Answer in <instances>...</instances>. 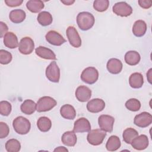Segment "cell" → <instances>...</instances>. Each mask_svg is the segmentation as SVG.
I'll use <instances>...</instances> for the list:
<instances>
[{
    "instance_id": "1",
    "label": "cell",
    "mask_w": 152,
    "mask_h": 152,
    "mask_svg": "<svg viewBox=\"0 0 152 152\" xmlns=\"http://www.w3.org/2000/svg\"><path fill=\"white\" fill-rule=\"evenodd\" d=\"M95 19L93 15L88 12H81L77 16V23L79 28L86 31L90 29L94 25Z\"/></svg>"
},
{
    "instance_id": "2",
    "label": "cell",
    "mask_w": 152,
    "mask_h": 152,
    "mask_svg": "<svg viewBox=\"0 0 152 152\" xmlns=\"http://www.w3.org/2000/svg\"><path fill=\"white\" fill-rule=\"evenodd\" d=\"M14 131L18 134L25 135L28 133L31 128L30 121L26 118L20 116L15 118L12 122Z\"/></svg>"
},
{
    "instance_id": "3",
    "label": "cell",
    "mask_w": 152,
    "mask_h": 152,
    "mask_svg": "<svg viewBox=\"0 0 152 152\" xmlns=\"http://www.w3.org/2000/svg\"><path fill=\"white\" fill-rule=\"evenodd\" d=\"M57 104L56 101L49 96L40 97L36 104V110L38 112H44L50 110Z\"/></svg>"
},
{
    "instance_id": "4",
    "label": "cell",
    "mask_w": 152,
    "mask_h": 152,
    "mask_svg": "<svg viewBox=\"0 0 152 152\" xmlns=\"http://www.w3.org/2000/svg\"><path fill=\"white\" fill-rule=\"evenodd\" d=\"M99 78V72L96 68L93 66H88L85 68L81 74V80L88 84L95 83Z\"/></svg>"
},
{
    "instance_id": "5",
    "label": "cell",
    "mask_w": 152,
    "mask_h": 152,
    "mask_svg": "<svg viewBox=\"0 0 152 152\" xmlns=\"http://www.w3.org/2000/svg\"><path fill=\"white\" fill-rule=\"evenodd\" d=\"M106 136V133L105 131L99 129H95L89 131L87 140L91 145H99L103 142Z\"/></svg>"
},
{
    "instance_id": "6",
    "label": "cell",
    "mask_w": 152,
    "mask_h": 152,
    "mask_svg": "<svg viewBox=\"0 0 152 152\" xmlns=\"http://www.w3.org/2000/svg\"><path fill=\"white\" fill-rule=\"evenodd\" d=\"M47 78L53 83H58L60 78V69L55 61L51 62L46 69Z\"/></svg>"
},
{
    "instance_id": "7",
    "label": "cell",
    "mask_w": 152,
    "mask_h": 152,
    "mask_svg": "<svg viewBox=\"0 0 152 152\" xmlns=\"http://www.w3.org/2000/svg\"><path fill=\"white\" fill-rule=\"evenodd\" d=\"M113 12L121 17H128L132 13V7L126 2H116L112 7Z\"/></svg>"
},
{
    "instance_id": "8",
    "label": "cell",
    "mask_w": 152,
    "mask_h": 152,
    "mask_svg": "<svg viewBox=\"0 0 152 152\" xmlns=\"http://www.w3.org/2000/svg\"><path fill=\"white\" fill-rule=\"evenodd\" d=\"M114 122V118L108 115H102L98 119V123L100 129L109 133L113 131Z\"/></svg>"
},
{
    "instance_id": "9",
    "label": "cell",
    "mask_w": 152,
    "mask_h": 152,
    "mask_svg": "<svg viewBox=\"0 0 152 152\" xmlns=\"http://www.w3.org/2000/svg\"><path fill=\"white\" fill-rule=\"evenodd\" d=\"M66 34L70 45L76 48H80L81 45V39L80 36L74 26H69L66 28Z\"/></svg>"
},
{
    "instance_id": "10",
    "label": "cell",
    "mask_w": 152,
    "mask_h": 152,
    "mask_svg": "<svg viewBox=\"0 0 152 152\" xmlns=\"http://www.w3.org/2000/svg\"><path fill=\"white\" fill-rule=\"evenodd\" d=\"M34 48V43L30 37H24L21 39L18 45V50L23 55H29Z\"/></svg>"
},
{
    "instance_id": "11",
    "label": "cell",
    "mask_w": 152,
    "mask_h": 152,
    "mask_svg": "<svg viewBox=\"0 0 152 152\" xmlns=\"http://www.w3.org/2000/svg\"><path fill=\"white\" fill-rule=\"evenodd\" d=\"M152 122L151 115L147 112H143L137 115L134 119L135 125L140 128H145L149 126Z\"/></svg>"
},
{
    "instance_id": "12",
    "label": "cell",
    "mask_w": 152,
    "mask_h": 152,
    "mask_svg": "<svg viewBox=\"0 0 152 152\" xmlns=\"http://www.w3.org/2000/svg\"><path fill=\"white\" fill-rule=\"evenodd\" d=\"M45 38L48 43L54 46H61L66 42V40L64 38V37L55 30L49 31L46 33Z\"/></svg>"
},
{
    "instance_id": "13",
    "label": "cell",
    "mask_w": 152,
    "mask_h": 152,
    "mask_svg": "<svg viewBox=\"0 0 152 152\" xmlns=\"http://www.w3.org/2000/svg\"><path fill=\"white\" fill-rule=\"evenodd\" d=\"M90 130V123L86 118H80L75 121L73 128V131L75 132H87Z\"/></svg>"
},
{
    "instance_id": "14",
    "label": "cell",
    "mask_w": 152,
    "mask_h": 152,
    "mask_svg": "<svg viewBox=\"0 0 152 152\" xmlns=\"http://www.w3.org/2000/svg\"><path fill=\"white\" fill-rule=\"evenodd\" d=\"M105 107V103L101 99H93L87 104V109L91 113H99Z\"/></svg>"
},
{
    "instance_id": "15",
    "label": "cell",
    "mask_w": 152,
    "mask_h": 152,
    "mask_svg": "<svg viewBox=\"0 0 152 152\" xmlns=\"http://www.w3.org/2000/svg\"><path fill=\"white\" fill-rule=\"evenodd\" d=\"M77 99L81 102H86L88 101L91 96V90L85 86H80L78 87L75 92Z\"/></svg>"
},
{
    "instance_id": "16",
    "label": "cell",
    "mask_w": 152,
    "mask_h": 152,
    "mask_svg": "<svg viewBox=\"0 0 152 152\" xmlns=\"http://www.w3.org/2000/svg\"><path fill=\"white\" fill-rule=\"evenodd\" d=\"M149 141L147 135L142 134L138 135L131 142L132 147L137 150H143L148 146Z\"/></svg>"
},
{
    "instance_id": "17",
    "label": "cell",
    "mask_w": 152,
    "mask_h": 152,
    "mask_svg": "<svg viewBox=\"0 0 152 152\" xmlns=\"http://www.w3.org/2000/svg\"><path fill=\"white\" fill-rule=\"evenodd\" d=\"M122 63L121 60L117 58L110 59L106 65L107 71L112 74H118L122 69Z\"/></svg>"
},
{
    "instance_id": "18",
    "label": "cell",
    "mask_w": 152,
    "mask_h": 152,
    "mask_svg": "<svg viewBox=\"0 0 152 152\" xmlns=\"http://www.w3.org/2000/svg\"><path fill=\"white\" fill-rule=\"evenodd\" d=\"M36 54L41 58L45 59H50V60H56V57L55 53L50 49L40 46L36 48L35 49Z\"/></svg>"
},
{
    "instance_id": "19",
    "label": "cell",
    "mask_w": 152,
    "mask_h": 152,
    "mask_svg": "<svg viewBox=\"0 0 152 152\" xmlns=\"http://www.w3.org/2000/svg\"><path fill=\"white\" fill-rule=\"evenodd\" d=\"M4 44L8 48H16L19 45L17 36L12 32H7L4 36Z\"/></svg>"
},
{
    "instance_id": "20",
    "label": "cell",
    "mask_w": 152,
    "mask_h": 152,
    "mask_svg": "<svg viewBox=\"0 0 152 152\" xmlns=\"http://www.w3.org/2000/svg\"><path fill=\"white\" fill-rule=\"evenodd\" d=\"M147 31V24L141 20L136 21L132 27V33L136 37L143 36Z\"/></svg>"
},
{
    "instance_id": "21",
    "label": "cell",
    "mask_w": 152,
    "mask_h": 152,
    "mask_svg": "<svg viewBox=\"0 0 152 152\" xmlns=\"http://www.w3.org/2000/svg\"><path fill=\"white\" fill-rule=\"evenodd\" d=\"M60 113L62 117L69 120L74 119L76 116V111L74 107L69 104H64L61 107Z\"/></svg>"
},
{
    "instance_id": "22",
    "label": "cell",
    "mask_w": 152,
    "mask_h": 152,
    "mask_svg": "<svg viewBox=\"0 0 152 152\" xmlns=\"http://www.w3.org/2000/svg\"><path fill=\"white\" fill-rule=\"evenodd\" d=\"M77 136L74 131H66L63 134L61 137L62 142L69 147H74L77 142Z\"/></svg>"
},
{
    "instance_id": "23",
    "label": "cell",
    "mask_w": 152,
    "mask_h": 152,
    "mask_svg": "<svg viewBox=\"0 0 152 152\" xmlns=\"http://www.w3.org/2000/svg\"><path fill=\"white\" fill-rule=\"evenodd\" d=\"M26 14L24 10L21 9H15L12 10L9 14L10 20L15 24L22 23L26 18Z\"/></svg>"
},
{
    "instance_id": "24",
    "label": "cell",
    "mask_w": 152,
    "mask_h": 152,
    "mask_svg": "<svg viewBox=\"0 0 152 152\" xmlns=\"http://www.w3.org/2000/svg\"><path fill=\"white\" fill-rule=\"evenodd\" d=\"M129 84L133 88H141L144 84L142 75L140 72H134L132 74L129 78Z\"/></svg>"
},
{
    "instance_id": "25",
    "label": "cell",
    "mask_w": 152,
    "mask_h": 152,
    "mask_svg": "<svg viewBox=\"0 0 152 152\" xmlns=\"http://www.w3.org/2000/svg\"><path fill=\"white\" fill-rule=\"evenodd\" d=\"M125 61L129 65H137L141 59V56L138 52L135 50L127 52L125 55Z\"/></svg>"
},
{
    "instance_id": "26",
    "label": "cell",
    "mask_w": 152,
    "mask_h": 152,
    "mask_svg": "<svg viewBox=\"0 0 152 152\" xmlns=\"http://www.w3.org/2000/svg\"><path fill=\"white\" fill-rule=\"evenodd\" d=\"M20 109L26 115H31L36 110V104L33 100L27 99L21 104Z\"/></svg>"
},
{
    "instance_id": "27",
    "label": "cell",
    "mask_w": 152,
    "mask_h": 152,
    "mask_svg": "<svg viewBox=\"0 0 152 152\" xmlns=\"http://www.w3.org/2000/svg\"><path fill=\"white\" fill-rule=\"evenodd\" d=\"M121 142L119 138L116 135H112L107 140L106 144V148L107 151H115L121 147Z\"/></svg>"
},
{
    "instance_id": "28",
    "label": "cell",
    "mask_w": 152,
    "mask_h": 152,
    "mask_svg": "<svg viewBox=\"0 0 152 152\" xmlns=\"http://www.w3.org/2000/svg\"><path fill=\"white\" fill-rule=\"evenodd\" d=\"M45 7L44 3L40 0H30L26 3L27 8L31 12L37 13Z\"/></svg>"
},
{
    "instance_id": "29",
    "label": "cell",
    "mask_w": 152,
    "mask_h": 152,
    "mask_svg": "<svg viewBox=\"0 0 152 152\" xmlns=\"http://www.w3.org/2000/svg\"><path fill=\"white\" fill-rule=\"evenodd\" d=\"M37 126L39 129L42 132H48L52 127V122L50 119L46 116L39 118L37 121Z\"/></svg>"
},
{
    "instance_id": "30",
    "label": "cell",
    "mask_w": 152,
    "mask_h": 152,
    "mask_svg": "<svg viewBox=\"0 0 152 152\" xmlns=\"http://www.w3.org/2000/svg\"><path fill=\"white\" fill-rule=\"evenodd\" d=\"M138 135V132L137 130L132 128H128L125 129L122 134L124 141L128 144H131L134 138Z\"/></svg>"
},
{
    "instance_id": "31",
    "label": "cell",
    "mask_w": 152,
    "mask_h": 152,
    "mask_svg": "<svg viewBox=\"0 0 152 152\" xmlns=\"http://www.w3.org/2000/svg\"><path fill=\"white\" fill-rule=\"evenodd\" d=\"M53 21V18L50 12L48 11H42L38 14L37 21L43 26L50 25Z\"/></svg>"
},
{
    "instance_id": "32",
    "label": "cell",
    "mask_w": 152,
    "mask_h": 152,
    "mask_svg": "<svg viewBox=\"0 0 152 152\" xmlns=\"http://www.w3.org/2000/svg\"><path fill=\"white\" fill-rule=\"evenodd\" d=\"M5 147L8 152H18L21 149L20 142L14 138L8 140L5 143Z\"/></svg>"
},
{
    "instance_id": "33",
    "label": "cell",
    "mask_w": 152,
    "mask_h": 152,
    "mask_svg": "<svg viewBox=\"0 0 152 152\" xmlns=\"http://www.w3.org/2000/svg\"><path fill=\"white\" fill-rule=\"evenodd\" d=\"M125 107L130 111L136 112L140 110L141 107V103L138 99L132 98L126 102Z\"/></svg>"
},
{
    "instance_id": "34",
    "label": "cell",
    "mask_w": 152,
    "mask_h": 152,
    "mask_svg": "<svg viewBox=\"0 0 152 152\" xmlns=\"http://www.w3.org/2000/svg\"><path fill=\"white\" fill-rule=\"evenodd\" d=\"M108 0H96L93 2V8L98 12L105 11L109 7Z\"/></svg>"
},
{
    "instance_id": "35",
    "label": "cell",
    "mask_w": 152,
    "mask_h": 152,
    "mask_svg": "<svg viewBox=\"0 0 152 152\" xmlns=\"http://www.w3.org/2000/svg\"><path fill=\"white\" fill-rule=\"evenodd\" d=\"M12 106L8 101L3 100L0 102V113L2 116H8L11 112Z\"/></svg>"
},
{
    "instance_id": "36",
    "label": "cell",
    "mask_w": 152,
    "mask_h": 152,
    "mask_svg": "<svg viewBox=\"0 0 152 152\" xmlns=\"http://www.w3.org/2000/svg\"><path fill=\"white\" fill-rule=\"evenodd\" d=\"M12 59V55L7 50L1 49L0 50V63L2 65L8 64Z\"/></svg>"
},
{
    "instance_id": "37",
    "label": "cell",
    "mask_w": 152,
    "mask_h": 152,
    "mask_svg": "<svg viewBox=\"0 0 152 152\" xmlns=\"http://www.w3.org/2000/svg\"><path fill=\"white\" fill-rule=\"evenodd\" d=\"M10 132V128L8 125L3 122H0V138L7 137Z\"/></svg>"
},
{
    "instance_id": "38",
    "label": "cell",
    "mask_w": 152,
    "mask_h": 152,
    "mask_svg": "<svg viewBox=\"0 0 152 152\" xmlns=\"http://www.w3.org/2000/svg\"><path fill=\"white\" fill-rule=\"evenodd\" d=\"M22 0H5V3L6 5L10 7H14L20 6L23 3Z\"/></svg>"
},
{
    "instance_id": "39",
    "label": "cell",
    "mask_w": 152,
    "mask_h": 152,
    "mask_svg": "<svg viewBox=\"0 0 152 152\" xmlns=\"http://www.w3.org/2000/svg\"><path fill=\"white\" fill-rule=\"evenodd\" d=\"M138 2L139 5L144 9H148L152 5V1L151 0H139Z\"/></svg>"
},
{
    "instance_id": "40",
    "label": "cell",
    "mask_w": 152,
    "mask_h": 152,
    "mask_svg": "<svg viewBox=\"0 0 152 152\" xmlns=\"http://www.w3.org/2000/svg\"><path fill=\"white\" fill-rule=\"evenodd\" d=\"M0 27H1V37H2L3 36H4V35L7 33V31L8 30V27L7 26V24L5 23H4L2 21L0 22Z\"/></svg>"
},
{
    "instance_id": "41",
    "label": "cell",
    "mask_w": 152,
    "mask_h": 152,
    "mask_svg": "<svg viewBox=\"0 0 152 152\" xmlns=\"http://www.w3.org/2000/svg\"><path fill=\"white\" fill-rule=\"evenodd\" d=\"M54 151H68V149H66L65 147H58L57 148H56L54 150Z\"/></svg>"
},
{
    "instance_id": "42",
    "label": "cell",
    "mask_w": 152,
    "mask_h": 152,
    "mask_svg": "<svg viewBox=\"0 0 152 152\" xmlns=\"http://www.w3.org/2000/svg\"><path fill=\"white\" fill-rule=\"evenodd\" d=\"M61 2L63 4H64L66 5H72L73 3H74L75 1H71V0H69V1H61Z\"/></svg>"
},
{
    "instance_id": "43",
    "label": "cell",
    "mask_w": 152,
    "mask_h": 152,
    "mask_svg": "<svg viewBox=\"0 0 152 152\" xmlns=\"http://www.w3.org/2000/svg\"><path fill=\"white\" fill-rule=\"evenodd\" d=\"M151 68H150L149 70H148V73H147V78H148V81H149V83L151 84V80L150 79V77H151Z\"/></svg>"
}]
</instances>
